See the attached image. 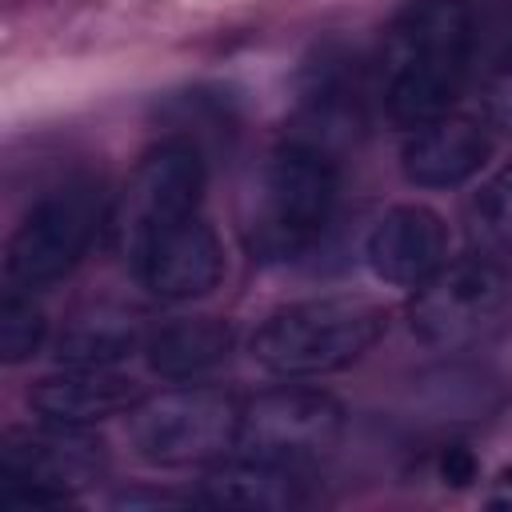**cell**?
<instances>
[{
    "label": "cell",
    "mask_w": 512,
    "mask_h": 512,
    "mask_svg": "<svg viewBox=\"0 0 512 512\" xmlns=\"http://www.w3.org/2000/svg\"><path fill=\"white\" fill-rule=\"evenodd\" d=\"M28 404L44 420L60 424H96L116 412H128L140 404V388L132 376L100 364H68L64 372H52L32 384Z\"/></svg>",
    "instance_id": "4fadbf2b"
},
{
    "label": "cell",
    "mask_w": 512,
    "mask_h": 512,
    "mask_svg": "<svg viewBox=\"0 0 512 512\" xmlns=\"http://www.w3.org/2000/svg\"><path fill=\"white\" fill-rule=\"evenodd\" d=\"M344 408L320 388H272L240 404L236 452L276 464H308L336 448Z\"/></svg>",
    "instance_id": "9c48e42d"
},
{
    "label": "cell",
    "mask_w": 512,
    "mask_h": 512,
    "mask_svg": "<svg viewBox=\"0 0 512 512\" xmlns=\"http://www.w3.org/2000/svg\"><path fill=\"white\" fill-rule=\"evenodd\" d=\"M204 196V152L188 136H168L152 144L120 196L108 208V240L112 248L132 260L144 240H152L160 228L192 216Z\"/></svg>",
    "instance_id": "5b68a950"
},
{
    "label": "cell",
    "mask_w": 512,
    "mask_h": 512,
    "mask_svg": "<svg viewBox=\"0 0 512 512\" xmlns=\"http://www.w3.org/2000/svg\"><path fill=\"white\" fill-rule=\"evenodd\" d=\"M472 64V0H412L384 32L380 104L396 128L452 112Z\"/></svg>",
    "instance_id": "6da1fadb"
},
{
    "label": "cell",
    "mask_w": 512,
    "mask_h": 512,
    "mask_svg": "<svg viewBox=\"0 0 512 512\" xmlns=\"http://www.w3.org/2000/svg\"><path fill=\"white\" fill-rule=\"evenodd\" d=\"M108 228L104 188L92 176H72L48 188L16 224L4 248V276L12 288L36 292L64 280L92 248L96 232Z\"/></svg>",
    "instance_id": "277c9868"
},
{
    "label": "cell",
    "mask_w": 512,
    "mask_h": 512,
    "mask_svg": "<svg viewBox=\"0 0 512 512\" xmlns=\"http://www.w3.org/2000/svg\"><path fill=\"white\" fill-rule=\"evenodd\" d=\"M388 328L364 296H312L276 308L252 336V360L272 376H324L360 360Z\"/></svg>",
    "instance_id": "3957f363"
},
{
    "label": "cell",
    "mask_w": 512,
    "mask_h": 512,
    "mask_svg": "<svg viewBox=\"0 0 512 512\" xmlns=\"http://www.w3.org/2000/svg\"><path fill=\"white\" fill-rule=\"evenodd\" d=\"M472 64L488 80L512 72V0H472Z\"/></svg>",
    "instance_id": "ac0fdd59"
},
{
    "label": "cell",
    "mask_w": 512,
    "mask_h": 512,
    "mask_svg": "<svg viewBox=\"0 0 512 512\" xmlns=\"http://www.w3.org/2000/svg\"><path fill=\"white\" fill-rule=\"evenodd\" d=\"M340 196V172L336 156L312 140L284 136L252 188L248 220H244V240L248 252L264 264H288L308 256L324 228L332 224Z\"/></svg>",
    "instance_id": "7a4b0ae2"
},
{
    "label": "cell",
    "mask_w": 512,
    "mask_h": 512,
    "mask_svg": "<svg viewBox=\"0 0 512 512\" xmlns=\"http://www.w3.org/2000/svg\"><path fill=\"white\" fill-rule=\"evenodd\" d=\"M240 404L204 384L148 396L132 408L128 436L140 460L156 468H192L236 448Z\"/></svg>",
    "instance_id": "8992f818"
},
{
    "label": "cell",
    "mask_w": 512,
    "mask_h": 512,
    "mask_svg": "<svg viewBox=\"0 0 512 512\" xmlns=\"http://www.w3.org/2000/svg\"><path fill=\"white\" fill-rule=\"evenodd\" d=\"M108 468V452L84 424L48 420L44 428L8 432L0 444V500L20 508L68 504Z\"/></svg>",
    "instance_id": "52a82bcc"
},
{
    "label": "cell",
    "mask_w": 512,
    "mask_h": 512,
    "mask_svg": "<svg viewBox=\"0 0 512 512\" xmlns=\"http://www.w3.org/2000/svg\"><path fill=\"white\" fill-rule=\"evenodd\" d=\"M44 336H48L44 308L24 288H8L4 300H0V360L20 364V360L36 356Z\"/></svg>",
    "instance_id": "d6986e66"
},
{
    "label": "cell",
    "mask_w": 512,
    "mask_h": 512,
    "mask_svg": "<svg viewBox=\"0 0 512 512\" xmlns=\"http://www.w3.org/2000/svg\"><path fill=\"white\" fill-rule=\"evenodd\" d=\"M364 260L376 280L416 288L448 264V224L424 204H396L372 224Z\"/></svg>",
    "instance_id": "8fae6325"
},
{
    "label": "cell",
    "mask_w": 512,
    "mask_h": 512,
    "mask_svg": "<svg viewBox=\"0 0 512 512\" xmlns=\"http://www.w3.org/2000/svg\"><path fill=\"white\" fill-rule=\"evenodd\" d=\"M484 104H488L492 124H500L504 132H512V72H500V76L488 80V96H484Z\"/></svg>",
    "instance_id": "44dd1931"
},
{
    "label": "cell",
    "mask_w": 512,
    "mask_h": 512,
    "mask_svg": "<svg viewBox=\"0 0 512 512\" xmlns=\"http://www.w3.org/2000/svg\"><path fill=\"white\" fill-rule=\"evenodd\" d=\"M508 304L512 296L500 264L484 256L448 260L440 272H432L424 284L412 288L408 328L424 344L456 352L488 340L504 324Z\"/></svg>",
    "instance_id": "ba28073f"
},
{
    "label": "cell",
    "mask_w": 512,
    "mask_h": 512,
    "mask_svg": "<svg viewBox=\"0 0 512 512\" xmlns=\"http://www.w3.org/2000/svg\"><path fill=\"white\" fill-rule=\"evenodd\" d=\"M200 504L212 508H244V512H288L308 500L304 476L296 464H276V460H256L240 456L216 464L200 480Z\"/></svg>",
    "instance_id": "5bb4252c"
},
{
    "label": "cell",
    "mask_w": 512,
    "mask_h": 512,
    "mask_svg": "<svg viewBox=\"0 0 512 512\" xmlns=\"http://www.w3.org/2000/svg\"><path fill=\"white\" fill-rule=\"evenodd\" d=\"M148 332H144V320L140 312L124 308V304H96V308H84L76 312L52 352L60 364H100V368H112L116 360L132 356L136 348H144Z\"/></svg>",
    "instance_id": "2e32d148"
},
{
    "label": "cell",
    "mask_w": 512,
    "mask_h": 512,
    "mask_svg": "<svg viewBox=\"0 0 512 512\" xmlns=\"http://www.w3.org/2000/svg\"><path fill=\"white\" fill-rule=\"evenodd\" d=\"M232 352V328L216 316H176L148 332L144 360L164 380H196L220 368Z\"/></svg>",
    "instance_id": "9a60e30c"
},
{
    "label": "cell",
    "mask_w": 512,
    "mask_h": 512,
    "mask_svg": "<svg viewBox=\"0 0 512 512\" xmlns=\"http://www.w3.org/2000/svg\"><path fill=\"white\" fill-rule=\"evenodd\" d=\"M468 236H472L476 256H484L500 268H512V164L500 168L472 196Z\"/></svg>",
    "instance_id": "e0dca14e"
},
{
    "label": "cell",
    "mask_w": 512,
    "mask_h": 512,
    "mask_svg": "<svg viewBox=\"0 0 512 512\" xmlns=\"http://www.w3.org/2000/svg\"><path fill=\"white\" fill-rule=\"evenodd\" d=\"M492 156V136L472 116L444 112L408 132L400 168L416 188H456L472 180Z\"/></svg>",
    "instance_id": "7c38bea8"
},
{
    "label": "cell",
    "mask_w": 512,
    "mask_h": 512,
    "mask_svg": "<svg viewBox=\"0 0 512 512\" xmlns=\"http://www.w3.org/2000/svg\"><path fill=\"white\" fill-rule=\"evenodd\" d=\"M476 456H472V448H464V444H452V448H444L440 452V476H444V484H452V488H468L472 480H476Z\"/></svg>",
    "instance_id": "ffe728a7"
},
{
    "label": "cell",
    "mask_w": 512,
    "mask_h": 512,
    "mask_svg": "<svg viewBox=\"0 0 512 512\" xmlns=\"http://www.w3.org/2000/svg\"><path fill=\"white\" fill-rule=\"evenodd\" d=\"M136 280L160 300H196L224 280V244L216 228L192 212L136 248L128 260Z\"/></svg>",
    "instance_id": "30bf717a"
}]
</instances>
